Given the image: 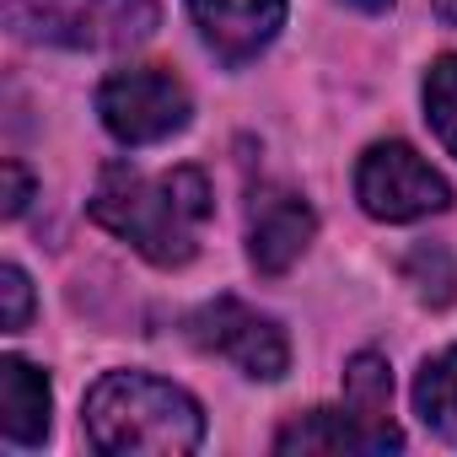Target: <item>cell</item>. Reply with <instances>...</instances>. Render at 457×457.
Wrapping results in <instances>:
<instances>
[{
	"label": "cell",
	"mask_w": 457,
	"mask_h": 457,
	"mask_svg": "<svg viewBox=\"0 0 457 457\" xmlns=\"http://www.w3.org/2000/svg\"><path fill=\"white\" fill-rule=\"evenodd\" d=\"M345 409H350L366 430H377L393 452L403 446V430L393 425V366H387L377 350L350 355V366H345Z\"/></svg>",
	"instance_id": "obj_11"
},
{
	"label": "cell",
	"mask_w": 457,
	"mask_h": 457,
	"mask_svg": "<svg viewBox=\"0 0 457 457\" xmlns=\"http://www.w3.org/2000/svg\"><path fill=\"white\" fill-rule=\"evenodd\" d=\"M345 6H355V12H366V17H382L393 0H345Z\"/></svg>",
	"instance_id": "obj_18"
},
{
	"label": "cell",
	"mask_w": 457,
	"mask_h": 457,
	"mask_svg": "<svg viewBox=\"0 0 457 457\" xmlns=\"http://www.w3.org/2000/svg\"><path fill=\"white\" fill-rule=\"evenodd\" d=\"M87 210L103 232L124 237L145 264L183 270L199 253V232L215 210V194L199 167H172L162 178H145L129 162H108Z\"/></svg>",
	"instance_id": "obj_1"
},
{
	"label": "cell",
	"mask_w": 457,
	"mask_h": 457,
	"mask_svg": "<svg viewBox=\"0 0 457 457\" xmlns=\"http://www.w3.org/2000/svg\"><path fill=\"white\" fill-rule=\"evenodd\" d=\"M420 97H425V119H430L436 140L446 145V156H457V54L430 60Z\"/></svg>",
	"instance_id": "obj_14"
},
{
	"label": "cell",
	"mask_w": 457,
	"mask_h": 457,
	"mask_svg": "<svg viewBox=\"0 0 457 457\" xmlns=\"http://www.w3.org/2000/svg\"><path fill=\"white\" fill-rule=\"evenodd\" d=\"M430 12H436L446 28H457V0H430Z\"/></svg>",
	"instance_id": "obj_17"
},
{
	"label": "cell",
	"mask_w": 457,
	"mask_h": 457,
	"mask_svg": "<svg viewBox=\"0 0 457 457\" xmlns=\"http://www.w3.org/2000/svg\"><path fill=\"white\" fill-rule=\"evenodd\" d=\"M275 452L296 457V452H361V457H382L393 452L377 430H366L350 409H307L302 420H291L275 436Z\"/></svg>",
	"instance_id": "obj_10"
},
{
	"label": "cell",
	"mask_w": 457,
	"mask_h": 457,
	"mask_svg": "<svg viewBox=\"0 0 457 457\" xmlns=\"http://www.w3.org/2000/svg\"><path fill=\"white\" fill-rule=\"evenodd\" d=\"M183 328H188V339L204 355L232 361L253 382H280L291 371V339H286V328L275 318H264L259 307L237 302V296H215V302L194 307Z\"/></svg>",
	"instance_id": "obj_6"
},
{
	"label": "cell",
	"mask_w": 457,
	"mask_h": 457,
	"mask_svg": "<svg viewBox=\"0 0 457 457\" xmlns=\"http://www.w3.org/2000/svg\"><path fill=\"white\" fill-rule=\"evenodd\" d=\"M0 17L22 44L71 54H119L162 28L156 0H0Z\"/></svg>",
	"instance_id": "obj_3"
},
{
	"label": "cell",
	"mask_w": 457,
	"mask_h": 457,
	"mask_svg": "<svg viewBox=\"0 0 457 457\" xmlns=\"http://www.w3.org/2000/svg\"><path fill=\"white\" fill-rule=\"evenodd\" d=\"M318 237V215L302 194L291 188H264L253 194L248 210V259L259 275H286Z\"/></svg>",
	"instance_id": "obj_8"
},
{
	"label": "cell",
	"mask_w": 457,
	"mask_h": 457,
	"mask_svg": "<svg viewBox=\"0 0 457 457\" xmlns=\"http://www.w3.org/2000/svg\"><path fill=\"white\" fill-rule=\"evenodd\" d=\"M188 87L162 65H129L97 87V119L119 145H162L188 124Z\"/></svg>",
	"instance_id": "obj_5"
},
{
	"label": "cell",
	"mask_w": 457,
	"mask_h": 457,
	"mask_svg": "<svg viewBox=\"0 0 457 457\" xmlns=\"http://www.w3.org/2000/svg\"><path fill=\"white\" fill-rule=\"evenodd\" d=\"M403 286L425 302V307H452L457 296V264L441 243H420L403 253Z\"/></svg>",
	"instance_id": "obj_13"
},
{
	"label": "cell",
	"mask_w": 457,
	"mask_h": 457,
	"mask_svg": "<svg viewBox=\"0 0 457 457\" xmlns=\"http://www.w3.org/2000/svg\"><path fill=\"white\" fill-rule=\"evenodd\" d=\"M188 17L220 65H248L280 38L286 0H188Z\"/></svg>",
	"instance_id": "obj_7"
},
{
	"label": "cell",
	"mask_w": 457,
	"mask_h": 457,
	"mask_svg": "<svg viewBox=\"0 0 457 457\" xmlns=\"http://www.w3.org/2000/svg\"><path fill=\"white\" fill-rule=\"evenodd\" d=\"M0 199H6V204H0V210H6V220H17L28 204H33V172L12 156V162H0Z\"/></svg>",
	"instance_id": "obj_16"
},
{
	"label": "cell",
	"mask_w": 457,
	"mask_h": 457,
	"mask_svg": "<svg viewBox=\"0 0 457 457\" xmlns=\"http://www.w3.org/2000/svg\"><path fill=\"white\" fill-rule=\"evenodd\" d=\"M414 414L430 436L457 441V345L436 350L414 377Z\"/></svg>",
	"instance_id": "obj_12"
},
{
	"label": "cell",
	"mask_w": 457,
	"mask_h": 457,
	"mask_svg": "<svg viewBox=\"0 0 457 457\" xmlns=\"http://www.w3.org/2000/svg\"><path fill=\"white\" fill-rule=\"evenodd\" d=\"M81 425L103 457H188L204 441L199 398L151 371L97 377L87 393Z\"/></svg>",
	"instance_id": "obj_2"
},
{
	"label": "cell",
	"mask_w": 457,
	"mask_h": 457,
	"mask_svg": "<svg viewBox=\"0 0 457 457\" xmlns=\"http://www.w3.org/2000/svg\"><path fill=\"white\" fill-rule=\"evenodd\" d=\"M49 414H54L49 377L33 361L6 355L0 361V436L12 446H44L49 441Z\"/></svg>",
	"instance_id": "obj_9"
},
{
	"label": "cell",
	"mask_w": 457,
	"mask_h": 457,
	"mask_svg": "<svg viewBox=\"0 0 457 457\" xmlns=\"http://www.w3.org/2000/svg\"><path fill=\"white\" fill-rule=\"evenodd\" d=\"M28 318H33V280L17 264H6V270H0V328L22 334Z\"/></svg>",
	"instance_id": "obj_15"
},
{
	"label": "cell",
	"mask_w": 457,
	"mask_h": 457,
	"mask_svg": "<svg viewBox=\"0 0 457 457\" xmlns=\"http://www.w3.org/2000/svg\"><path fill=\"white\" fill-rule=\"evenodd\" d=\"M355 199L371 220L409 226V220L441 215L452 204V183L409 140H377L355 162Z\"/></svg>",
	"instance_id": "obj_4"
}]
</instances>
